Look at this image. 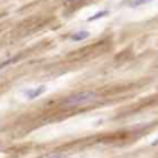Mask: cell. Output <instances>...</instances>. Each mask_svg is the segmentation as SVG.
Returning a JSON list of instances; mask_svg holds the SVG:
<instances>
[{"label": "cell", "instance_id": "1", "mask_svg": "<svg viewBox=\"0 0 158 158\" xmlns=\"http://www.w3.org/2000/svg\"><path fill=\"white\" fill-rule=\"evenodd\" d=\"M97 98H98L97 92H94V91H81V92L72 94L68 98H64L63 100V106L64 107H78V106L94 103Z\"/></svg>", "mask_w": 158, "mask_h": 158}, {"label": "cell", "instance_id": "2", "mask_svg": "<svg viewBox=\"0 0 158 158\" xmlns=\"http://www.w3.org/2000/svg\"><path fill=\"white\" fill-rule=\"evenodd\" d=\"M46 92V86L42 85V86H35V88H28V89H23L22 91V95L26 98V100H34L40 95H43Z\"/></svg>", "mask_w": 158, "mask_h": 158}, {"label": "cell", "instance_id": "3", "mask_svg": "<svg viewBox=\"0 0 158 158\" xmlns=\"http://www.w3.org/2000/svg\"><path fill=\"white\" fill-rule=\"evenodd\" d=\"M88 37H89V32H88V31H77V32H74L69 39L74 40V42H81V40L88 39Z\"/></svg>", "mask_w": 158, "mask_h": 158}, {"label": "cell", "instance_id": "4", "mask_svg": "<svg viewBox=\"0 0 158 158\" xmlns=\"http://www.w3.org/2000/svg\"><path fill=\"white\" fill-rule=\"evenodd\" d=\"M109 14V11H100V12H95L94 15H91V17H88V20L86 22H95V20H98V19H103V17H106Z\"/></svg>", "mask_w": 158, "mask_h": 158}, {"label": "cell", "instance_id": "5", "mask_svg": "<svg viewBox=\"0 0 158 158\" xmlns=\"http://www.w3.org/2000/svg\"><path fill=\"white\" fill-rule=\"evenodd\" d=\"M20 57H22V55L19 54V55H12V57H9V58L0 60V69H2V68H5V66H6V64H9V63H14V61H17Z\"/></svg>", "mask_w": 158, "mask_h": 158}, {"label": "cell", "instance_id": "6", "mask_svg": "<svg viewBox=\"0 0 158 158\" xmlns=\"http://www.w3.org/2000/svg\"><path fill=\"white\" fill-rule=\"evenodd\" d=\"M149 2H152V0H129L127 5H129L131 8H137V6H141V5L149 3Z\"/></svg>", "mask_w": 158, "mask_h": 158}, {"label": "cell", "instance_id": "7", "mask_svg": "<svg viewBox=\"0 0 158 158\" xmlns=\"http://www.w3.org/2000/svg\"><path fill=\"white\" fill-rule=\"evenodd\" d=\"M48 158H69V157L64 155V154H52V155H49Z\"/></svg>", "mask_w": 158, "mask_h": 158}, {"label": "cell", "instance_id": "8", "mask_svg": "<svg viewBox=\"0 0 158 158\" xmlns=\"http://www.w3.org/2000/svg\"><path fill=\"white\" fill-rule=\"evenodd\" d=\"M66 5H71V3H78V2H81V0H63Z\"/></svg>", "mask_w": 158, "mask_h": 158}, {"label": "cell", "instance_id": "9", "mask_svg": "<svg viewBox=\"0 0 158 158\" xmlns=\"http://www.w3.org/2000/svg\"><path fill=\"white\" fill-rule=\"evenodd\" d=\"M151 146H158V138H155V140L151 143Z\"/></svg>", "mask_w": 158, "mask_h": 158}]
</instances>
